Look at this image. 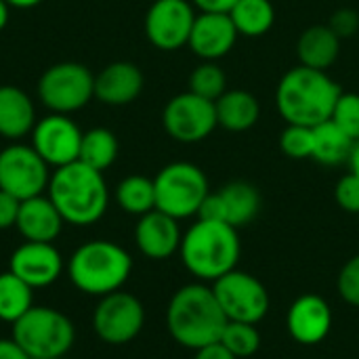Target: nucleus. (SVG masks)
I'll use <instances>...</instances> for the list:
<instances>
[{"mask_svg":"<svg viewBox=\"0 0 359 359\" xmlns=\"http://www.w3.org/2000/svg\"><path fill=\"white\" fill-rule=\"evenodd\" d=\"M196 11L189 0H156L145 15L147 40L160 50H177L189 42Z\"/></svg>","mask_w":359,"mask_h":359,"instance_id":"obj_13","label":"nucleus"},{"mask_svg":"<svg viewBox=\"0 0 359 359\" xmlns=\"http://www.w3.org/2000/svg\"><path fill=\"white\" fill-rule=\"evenodd\" d=\"M353 139L332 120L313 126V160L326 166H339L349 160Z\"/></svg>","mask_w":359,"mask_h":359,"instance_id":"obj_25","label":"nucleus"},{"mask_svg":"<svg viewBox=\"0 0 359 359\" xmlns=\"http://www.w3.org/2000/svg\"><path fill=\"white\" fill-rule=\"evenodd\" d=\"M238 0H191L202 13H229Z\"/></svg>","mask_w":359,"mask_h":359,"instance_id":"obj_39","label":"nucleus"},{"mask_svg":"<svg viewBox=\"0 0 359 359\" xmlns=\"http://www.w3.org/2000/svg\"><path fill=\"white\" fill-rule=\"evenodd\" d=\"M82 130L65 114H50L36 122L32 130V147L48 166H65L78 160Z\"/></svg>","mask_w":359,"mask_h":359,"instance_id":"obj_14","label":"nucleus"},{"mask_svg":"<svg viewBox=\"0 0 359 359\" xmlns=\"http://www.w3.org/2000/svg\"><path fill=\"white\" fill-rule=\"evenodd\" d=\"M8 4L4 2V0H0V32L6 27V23H8Z\"/></svg>","mask_w":359,"mask_h":359,"instance_id":"obj_43","label":"nucleus"},{"mask_svg":"<svg viewBox=\"0 0 359 359\" xmlns=\"http://www.w3.org/2000/svg\"><path fill=\"white\" fill-rule=\"evenodd\" d=\"M179 250L189 273L215 282L236 269L242 248L236 227L229 223L198 219L183 236Z\"/></svg>","mask_w":359,"mask_h":359,"instance_id":"obj_4","label":"nucleus"},{"mask_svg":"<svg viewBox=\"0 0 359 359\" xmlns=\"http://www.w3.org/2000/svg\"><path fill=\"white\" fill-rule=\"evenodd\" d=\"M280 149L292 160H305L313 156V128L303 124H288L280 137Z\"/></svg>","mask_w":359,"mask_h":359,"instance_id":"obj_32","label":"nucleus"},{"mask_svg":"<svg viewBox=\"0 0 359 359\" xmlns=\"http://www.w3.org/2000/svg\"><path fill=\"white\" fill-rule=\"evenodd\" d=\"M349 166H351V172L359 177V139L353 143V149H351V156H349Z\"/></svg>","mask_w":359,"mask_h":359,"instance_id":"obj_41","label":"nucleus"},{"mask_svg":"<svg viewBox=\"0 0 359 359\" xmlns=\"http://www.w3.org/2000/svg\"><path fill=\"white\" fill-rule=\"evenodd\" d=\"M63 217L48 196H34L23 200L19 206V217L15 227L25 238V242H44L53 244L63 227Z\"/></svg>","mask_w":359,"mask_h":359,"instance_id":"obj_20","label":"nucleus"},{"mask_svg":"<svg viewBox=\"0 0 359 359\" xmlns=\"http://www.w3.org/2000/svg\"><path fill=\"white\" fill-rule=\"evenodd\" d=\"M8 6H15V8H32L36 4H40L42 0H4Z\"/></svg>","mask_w":359,"mask_h":359,"instance_id":"obj_42","label":"nucleus"},{"mask_svg":"<svg viewBox=\"0 0 359 359\" xmlns=\"http://www.w3.org/2000/svg\"><path fill=\"white\" fill-rule=\"evenodd\" d=\"M217 122L221 128L229 133H244L250 130L261 118V105L257 97L248 90H225L217 101Z\"/></svg>","mask_w":359,"mask_h":359,"instance_id":"obj_22","label":"nucleus"},{"mask_svg":"<svg viewBox=\"0 0 359 359\" xmlns=\"http://www.w3.org/2000/svg\"><path fill=\"white\" fill-rule=\"evenodd\" d=\"M0 359H32L13 339H0Z\"/></svg>","mask_w":359,"mask_h":359,"instance_id":"obj_40","label":"nucleus"},{"mask_svg":"<svg viewBox=\"0 0 359 359\" xmlns=\"http://www.w3.org/2000/svg\"><path fill=\"white\" fill-rule=\"evenodd\" d=\"M225 90H227V76L215 61H204L189 76V93L202 99L217 101Z\"/></svg>","mask_w":359,"mask_h":359,"instance_id":"obj_30","label":"nucleus"},{"mask_svg":"<svg viewBox=\"0 0 359 359\" xmlns=\"http://www.w3.org/2000/svg\"><path fill=\"white\" fill-rule=\"evenodd\" d=\"M194 359H238L225 345L221 343H212V345H206L202 349L196 351V358Z\"/></svg>","mask_w":359,"mask_h":359,"instance_id":"obj_38","label":"nucleus"},{"mask_svg":"<svg viewBox=\"0 0 359 359\" xmlns=\"http://www.w3.org/2000/svg\"><path fill=\"white\" fill-rule=\"evenodd\" d=\"M229 17L240 36L259 38L273 27L276 8L271 0H238L229 11Z\"/></svg>","mask_w":359,"mask_h":359,"instance_id":"obj_26","label":"nucleus"},{"mask_svg":"<svg viewBox=\"0 0 359 359\" xmlns=\"http://www.w3.org/2000/svg\"><path fill=\"white\" fill-rule=\"evenodd\" d=\"M116 200L120 208L128 215L143 217L149 210L156 208V187L154 179L141 177V175H130L120 181L116 189Z\"/></svg>","mask_w":359,"mask_h":359,"instance_id":"obj_29","label":"nucleus"},{"mask_svg":"<svg viewBox=\"0 0 359 359\" xmlns=\"http://www.w3.org/2000/svg\"><path fill=\"white\" fill-rule=\"evenodd\" d=\"M69 318L50 307H32L13 324V341L32 359H59L74 345Z\"/></svg>","mask_w":359,"mask_h":359,"instance_id":"obj_6","label":"nucleus"},{"mask_svg":"<svg viewBox=\"0 0 359 359\" xmlns=\"http://www.w3.org/2000/svg\"><path fill=\"white\" fill-rule=\"evenodd\" d=\"M238 29L229 13H200L196 15L187 46L204 61H217L233 48Z\"/></svg>","mask_w":359,"mask_h":359,"instance_id":"obj_16","label":"nucleus"},{"mask_svg":"<svg viewBox=\"0 0 359 359\" xmlns=\"http://www.w3.org/2000/svg\"><path fill=\"white\" fill-rule=\"evenodd\" d=\"M286 326L297 343L318 345L328 337L332 326L330 305L318 294H303L290 305Z\"/></svg>","mask_w":359,"mask_h":359,"instance_id":"obj_18","label":"nucleus"},{"mask_svg":"<svg viewBox=\"0 0 359 359\" xmlns=\"http://www.w3.org/2000/svg\"><path fill=\"white\" fill-rule=\"evenodd\" d=\"M19 206H21V200L0 189V229L15 227L17 217H19Z\"/></svg>","mask_w":359,"mask_h":359,"instance_id":"obj_37","label":"nucleus"},{"mask_svg":"<svg viewBox=\"0 0 359 359\" xmlns=\"http://www.w3.org/2000/svg\"><path fill=\"white\" fill-rule=\"evenodd\" d=\"M156 208L172 219H187L198 215L204 198L210 194L208 179L191 162H172L164 166L156 179Z\"/></svg>","mask_w":359,"mask_h":359,"instance_id":"obj_7","label":"nucleus"},{"mask_svg":"<svg viewBox=\"0 0 359 359\" xmlns=\"http://www.w3.org/2000/svg\"><path fill=\"white\" fill-rule=\"evenodd\" d=\"M328 27L343 40V38H351L359 29V13L353 8H339L330 21Z\"/></svg>","mask_w":359,"mask_h":359,"instance_id":"obj_36","label":"nucleus"},{"mask_svg":"<svg viewBox=\"0 0 359 359\" xmlns=\"http://www.w3.org/2000/svg\"><path fill=\"white\" fill-rule=\"evenodd\" d=\"M219 343L225 345L236 358H250L261 347V334L257 330V324L227 322Z\"/></svg>","mask_w":359,"mask_h":359,"instance_id":"obj_31","label":"nucleus"},{"mask_svg":"<svg viewBox=\"0 0 359 359\" xmlns=\"http://www.w3.org/2000/svg\"><path fill=\"white\" fill-rule=\"evenodd\" d=\"M339 50H341V38L328 25L307 27L297 42L301 65L322 72H326L337 61Z\"/></svg>","mask_w":359,"mask_h":359,"instance_id":"obj_24","label":"nucleus"},{"mask_svg":"<svg viewBox=\"0 0 359 359\" xmlns=\"http://www.w3.org/2000/svg\"><path fill=\"white\" fill-rule=\"evenodd\" d=\"M181 229L179 221L172 219L170 215L154 208L147 215L139 217V223L135 227V242L137 248L147 257V259H168L181 248Z\"/></svg>","mask_w":359,"mask_h":359,"instance_id":"obj_17","label":"nucleus"},{"mask_svg":"<svg viewBox=\"0 0 359 359\" xmlns=\"http://www.w3.org/2000/svg\"><path fill=\"white\" fill-rule=\"evenodd\" d=\"M46 189L65 223L93 225L107 210L109 191L103 172L82 164L80 160L55 168Z\"/></svg>","mask_w":359,"mask_h":359,"instance_id":"obj_3","label":"nucleus"},{"mask_svg":"<svg viewBox=\"0 0 359 359\" xmlns=\"http://www.w3.org/2000/svg\"><path fill=\"white\" fill-rule=\"evenodd\" d=\"M143 324L145 309L141 301L122 290L101 297L93 313V328L97 337L107 345L130 343L141 332Z\"/></svg>","mask_w":359,"mask_h":359,"instance_id":"obj_11","label":"nucleus"},{"mask_svg":"<svg viewBox=\"0 0 359 359\" xmlns=\"http://www.w3.org/2000/svg\"><path fill=\"white\" fill-rule=\"evenodd\" d=\"M358 217H359V215H358Z\"/></svg>","mask_w":359,"mask_h":359,"instance_id":"obj_44","label":"nucleus"},{"mask_svg":"<svg viewBox=\"0 0 359 359\" xmlns=\"http://www.w3.org/2000/svg\"><path fill=\"white\" fill-rule=\"evenodd\" d=\"M334 200L337 204L351 212V215H359V177L349 172L343 179H339L337 187H334Z\"/></svg>","mask_w":359,"mask_h":359,"instance_id":"obj_35","label":"nucleus"},{"mask_svg":"<svg viewBox=\"0 0 359 359\" xmlns=\"http://www.w3.org/2000/svg\"><path fill=\"white\" fill-rule=\"evenodd\" d=\"M8 271H13L32 288H44L57 282L61 276L63 259L53 244L25 242L11 255Z\"/></svg>","mask_w":359,"mask_h":359,"instance_id":"obj_15","label":"nucleus"},{"mask_svg":"<svg viewBox=\"0 0 359 359\" xmlns=\"http://www.w3.org/2000/svg\"><path fill=\"white\" fill-rule=\"evenodd\" d=\"M133 269L130 255L107 240H93L82 244L67 263L72 284L95 297H105L124 286Z\"/></svg>","mask_w":359,"mask_h":359,"instance_id":"obj_5","label":"nucleus"},{"mask_svg":"<svg viewBox=\"0 0 359 359\" xmlns=\"http://www.w3.org/2000/svg\"><path fill=\"white\" fill-rule=\"evenodd\" d=\"M215 194L223 210V221L236 229L248 225L261 210V194L246 181H231Z\"/></svg>","mask_w":359,"mask_h":359,"instance_id":"obj_23","label":"nucleus"},{"mask_svg":"<svg viewBox=\"0 0 359 359\" xmlns=\"http://www.w3.org/2000/svg\"><path fill=\"white\" fill-rule=\"evenodd\" d=\"M36 122L29 95L11 84L0 86V135L8 141H19L34 130Z\"/></svg>","mask_w":359,"mask_h":359,"instance_id":"obj_21","label":"nucleus"},{"mask_svg":"<svg viewBox=\"0 0 359 359\" xmlns=\"http://www.w3.org/2000/svg\"><path fill=\"white\" fill-rule=\"evenodd\" d=\"M341 93V86L326 72L299 65L282 76L276 90V105L286 124L313 128L332 118Z\"/></svg>","mask_w":359,"mask_h":359,"instance_id":"obj_1","label":"nucleus"},{"mask_svg":"<svg viewBox=\"0 0 359 359\" xmlns=\"http://www.w3.org/2000/svg\"><path fill=\"white\" fill-rule=\"evenodd\" d=\"M337 288L343 301H347L353 307H359V255L345 263V267L339 273Z\"/></svg>","mask_w":359,"mask_h":359,"instance_id":"obj_34","label":"nucleus"},{"mask_svg":"<svg viewBox=\"0 0 359 359\" xmlns=\"http://www.w3.org/2000/svg\"><path fill=\"white\" fill-rule=\"evenodd\" d=\"M143 90V74L130 61H116L95 76V97L105 105H128Z\"/></svg>","mask_w":359,"mask_h":359,"instance_id":"obj_19","label":"nucleus"},{"mask_svg":"<svg viewBox=\"0 0 359 359\" xmlns=\"http://www.w3.org/2000/svg\"><path fill=\"white\" fill-rule=\"evenodd\" d=\"M227 318L212 292L204 284H189L177 290L168 303L166 326L170 337L187 347L202 349L206 345L219 343L225 330Z\"/></svg>","mask_w":359,"mask_h":359,"instance_id":"obj_2","label":"nucleus"},{"mask_svg":"<svg viewBox=\"0 0 359 359\" xmlns=\"http://www.w3.org/2000/svg\"><path fill=\"white\" fill-rule=\"evenodd\" d=\"M166 133L181 143H198L212 135L219 126L215 101L202 99L194 93H181L172 97L162 114Z\"/></svg>","mask_w":359,"mask_h":359,"instance_id":"obj_12","label":"nucleus"},{"mask_svg":"<svg viewBox=\"0 0 359 359\" xmlns=\"http://www.w3.org/2000/svg\"><path fill=\"white\" fill-rule=\"evenodd\" d=\"M212 292L227 322L259 324L269 311V294L265 286L246 271L231 269L212 282Z\"/></svg>","mask_w":359,"mask_h":359,"instance_id":"obj_9","label":"nucleus"},{"mask_svg":"<svg viewBox=\"0 0 359 359\" xmlns=\"http://www.w3.org/2000/svg\"><path fill=\"white\" fill-rule=\"evenodd\" d=\"M32 292L34 288L13 271L0 273V320L15 324L21 316H25L34 307Z\"/></svg>","mask_w":359,"mask_h":359,"instance_id":"obj_28","label":"nucleus"},{"mask_svg":"<svg viewBox=\"0 0 359 359\" xmlns=\"http://www.w3.org/2000/svg\"><path fill=\"white\" fill-rule=\"evenodd\" d=\"M48 164L32 145L13 143L0 151V189L17 200L42 196L48 187Z\"/></svg>","mask_w":359,"mask_h":359,"instance_id":"obj_10","label":"nucleus"},{"mask_svg":"<svg viewBox=\"0 0 359 359\" xmlns=\"http://www.w3.org/2000/svg\"><path fill=\"white\" fill-rule=\"evenodd\" d=\"M118 158V139L109 128H90L82 133L78 160L99 172L107 170Z\"/></svg>","mask_w":359,"mask_h":359,"instance_id":"obj_27","label":"nucleus"},{"mask_svg":"<svg viewBox=\"0 0 359 359\" xmlns=\"http://www.w3.org/2000/svg\"><path fill=\"white\" fill-rule=\"evenodd\" d=\"M38 97L53 114H74L95 97V76L82 63H55L42 74Z\"/></svg>","mask_w":359,"mask_h":359,"instance_id":"obj_8","label":"nucleus"},{"mask_svg":"<svg viewBox=\"0 0 359 359\" xmlns=\"http://www.w3.org/2000/svg\"><path fill=\"white\" fill-rule=\"evenodd\" d=\"M334 124H339L353 141L359 139V95L358 93H341L332 118Z\"/></svg>","mask_w":359,"mask_h":359,"instance_id":"obj_33","label":"nucleus"}]
</instances>
